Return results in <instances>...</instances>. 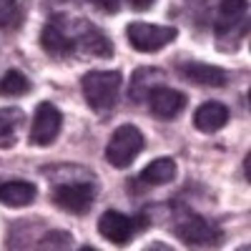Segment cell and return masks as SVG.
Listing matches in <instances>:
<instances>
[{"label": "cell", "mask_w": 251, "mask_h": 251, "mask_svg": "<svg viewBox=\"0 0 251 251\" xmlns=\"http://www.w3.org/2000/svg\"><path fill=\"white\" fill-rule=\"evenodd\" d=\"M121 86H123L121 71H88L80 78L83 98H86L88 108L100 118H108L113 113L121 96Z\"/></svg>", "instance_id": "cell-1"}, {"label": "cell", "mask_w": 251, "mask_h": 251, "mask_svg": "<svg viewBox=\"0 0 251 251\" xmlns=\"http://www.w3.org/2000/svg\"><path fill=\"white\" fill-rule=\"evenodd\" d=\"M249 0H221L216 13V48L236 50L249 30Z\"/></svg>", "instance_id": "cell-2"}, {"label": "cell", "mask_w": 251, "mask_h": 251, "mask_svg": "<svg viewBox=\"0 0 251 251\" xmlns=\"http://www.w3.org/2000/svg\"><path fill=\"white\" fill-rule=\"evenodd\" d=\"M98 196V183L96 181H80V178H71V181H60L50 188V199L58 208H63L66 214L73 216H86Z\"/></svg>", "instance_id": "cell-3"}, {"label": "cell", "mask_w": 251, "mask_h": 251, "mask_svg": "<svg viewBox=\"0 0 251 251\" xmlns=\"http://www.w3.org/2000/svg\"><path fill=\"white\" fill-rule=\"evenodd\" d=\"M143 149H146V136L141 133V128L133 123H123L111 133L106 143V161L113 169H128L143 153Z\"/></svg>", "instance_id": "cell-4"}, {"label": "cell", "mask_w": 251, "mask_h": 251, "mask_svg": "<svg viewBox=\"0 0 251 251\" xmlns=\"http://www.w3.org/2000/svg\"><path fill=\"white\" fill-rule=\"evenodd\" d=\"M174 234L191 249H214L224 244V228L199 214H186L176 226H174Z\"/></svg>", "instance_id": "cell-5"}, {"label": "cell", "mask_w": 251, "mask_h": 251, "mask_svg": "<svg viewBox=\"0 0 251 251\" xmlns=\"http://www.w3.org/2000/svg\"><path fill=\"white\" fill-rule=\"evenodd\" d=\"M128 46L138 53H158L178 38V28L174 25H156V23H128L126 28Z\"/></svg>", "instance_id": "cell-6"}, {"label": "cell", "mask_w": 251, "mask_h": 251, "mask_svg": "<svg viewBox=\"0 0 251 251\" xmlns=\"http://www.w3.org/2000/svg\"><path fill=\"white\" fill-rule=\"evenodd\" d=\"M80 28V23H78ZM40 46L50 58H71L78 53V33H68L66 15H53L48 23L43 25L40 33Z\"/></svg>", "instance_id": "cell-7"}, {"label": "cell", "mask_w": 251, "mask_h": 251, "mask_svg": "<svg viewBox=\"0 0 251 251\" xmlns=\"http://www.w3.org/2000/svg\"><path fill=\"white\" fill-rule=\"evenodd\" d=\"M63 131V113L55 103L50 100H40V106L35 108L33 123H30V143L40 146V149H48V146L55 143V138Z\"/></svg>", "instance_id": "cell-8"}, {"label": "cell", "mask_w": 251, "mask_h": 251, "mask_svg": "<svg viewBox=\"0 0 251 251\" xmlns=\"http://www.w3.org/2000/svg\"><path fill=\"white\" fill-rule=\"evenodd\" d=\"M146 103H149L151 113H153L158 121H174V118H178V116L186 111L188 96H186L183 91H178V88H169V86H163V83H161V86H156V88L149 93Z\"/></svg>", "instance_id": "cell-9"}, {"label": "cell", "mask_w": 251, "mask_h": 251, "mask_svg": "<svg viewBox=\"0 0 251 251\" xmlns=\"http://www.w3.org/2000/svg\"><path fill=\"white\" fill-rule=\"evenodd\" d=\"M98 234L106 241H111L113 246H128L131 239L138 234L136 216H126V214L116 211V208H108L98 221Z\"/></svg>", "instance_id": "cell-10"}, {"label": "cell", "mask_w": 251, "mask_h": 251, "mask_svg": "<svg viewBox=\"0 0 251 251\" xmlns=\"http://www.w3.org/2000/svg\"><path fill=\"white\" fill-rule=\"evenodd\" d=\"M178 73L196 83V86H208V88H224L228 83V73L219 66H211V63H201V60H183L178 63Z\"/></svg>", "instance_id": "cell-11"}, {"label": "cell", "mask_w": 251, "mask_h": 251, "mask_svg": "<svg viewBox=\"0 0 251 251\" xmlns=\"http://www.w3.org/2000/svg\"><path fill=\"white\" fill-rule=\"evenodd\" d=\"M78 50L88 53V55H96V58H111L113 55V43L100 28H96L93 23H88V20H80Z\"/></svg>", "instance_id": "cell-12"}, {"label": "cell", "mask_w": 251, "mask_h": 251, "mask_svg": "<svg viewBox=\"0 0 251 251\" xmlns=\"http://www.w3.org/2000/svg\"><path fill=\"white\" fill-rule=\"evenodd\" d=\"M38 199V186L25 178H10L0 183V203L8 208H25Z\"/></svg>", "instance_id": "cell-13"}, {"label": "cell", "mask_w": 251, "mask_h": 251, "mask_svg": "<svg viewBox=\"0 0 251 251\" xmlns=\"http://www.w3.org/2000/svg\"><path fill=\"white\" fill-rule=\"evenodd\" d=\"M228 116L231 113H228V108L224 106L221 100H206L194 113V126H196V131L211 136V133H219L228 123Z\"/></svg>", "instance_id": "cell-14"}, {"label": "cell", "mask_w": 251, "mask_h": 251, "mask_svg": "<svg viewBox=\"0 0 251 251\" xmlns=\"http://www.w3.org/2000/svg\"><path fill=\"white\" fill-rule=\"evenodd\" d=\"M163 83V71L161 68H151V66H143L133 71L131 78V86H128V98L133 103H143L149 98V93Z\"/></svg>", "instance_id": "cell-15"}, {"label": "cell", "mask_w": 251, "mask_h": 251, "mask_svg": "<svg viewBox=\"0 0 251 251\" xmlns=\"http://www.w3.org/2000/svg\"><path fill=\"white\" fill-rule=\"evenodd\" d=\"M176 174H178L176 161L171 156H161V158H156V161H151L149 166H146L136 181H141L146 186H166V183L176 181Z\"/></svg>", "instance_id": "cell-16"}, {"label": "cell", "mask_w": 251, "mask_h": 251, "mask_svg": "<svg viewBox=\"0 0 251 251\" xmlns=\"http://www.w3.org/2000/svg\"><path fill=\"white\" fill-rule=\"evenodd\" d=\"M25 121L23 108L18 106H3L0 108V149H13L18 141V131Z\"/></svg>", "instance_id": "cell-17"}, {"label": "cell", "mask_w": 251, "mask_h": 251, "mask_svg": "<svg viewBox=\"0 0 251 251\" xmlns=\"http://www.w3.org/2000/svg\"><path fill=\"white\" fill-rule=\"evenodd\" d=\"M30 80L25 73H20L15 68L5 71V75L0 78V96H8V98H20V96H25L30 93Z\"/></svg>", "instance_id": "cell-18"}, {"label": "cell", "mask_w": 251, "mask_h": 251, "mask_svg": "<svg viewBox=\"0 0 251 251\" xmlns=\"http://www.w3.org/2000/svg\"><path fill=\"white\" fill-rule=\"evenodd\" d=\"M23 23V13L18 8V0H0V30Z\"/></svg>", "instance_id": "cell-19"}, {"label": "cell", "mask_w": 251, "mask_h": 251, "mask_svg": "<svg viewBox=\"0 0 251 251\" xmlns=\"http://www.w3.org/2000/svg\"><path fill=\"white\" fill-rule=\"evenodd\" d=\"M71 246H73V236L68 231H60V228H53L38 241V249H71Z\"/></svg>", "instance_id": "cell-20"}, {"label": "cell", "mask_w": 251, "mask_h": 251, "mask_svg": "<svg viewBox=\"0 0 251 251\" xmlns=\"http://www.w3.org/2000/svg\"><path fill=\"white\" fill-rule=\"evenodd\" d=\"M96 5L100 10H106L108 15H116L121 10V0H96Z\"/></svg>", "instance_id": "cell-21"}, {"label": "cell", "mask_w": 251, "mask_h": 251, "mask_svg": "<svg viewBox=\"0 0 251 251\" xmlns=\"http://www.w3.org/2000/svg\"><path fill=\"white\" fill-rule=\"evenodd\" d=\"M128 3H131V8H133L136 13H146V10L153 8L156 0H128Z\"/></svg>", "instance_id": "cell-22"}, {"label": "cell", "mask_w": 251, "mask_h": 251, "mask_svg": "<svg viewBox=\"0 0 251 251\" xmlns=\"http://www.w3.org/2000/svg\"><path fill=\"white\" fill-rule=\"evenodd\" d=\"M249 161H251V158L246 156V158H244V178H246V181H249Z\"/></svg>", "instance_id": "cell-23"}]
</instances>
